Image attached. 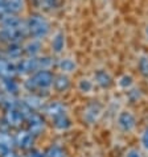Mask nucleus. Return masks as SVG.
<instances>
[{"mask_svg":"<svg viewBox=\"0 0 148 157\" xmlns=\"http://www.w3.org/2000/svg\"><path fill=\"white\" fill-rule=\"evenodd\" d=\"M41 128H42V121H41V119L38 116L33 115L32 119H30V131H32V132H38Z\"/></svg>","mask_w":148,"mask_h":157,"instance_id":"19","label":"nucleus"},{"mask_svg":"<svg viewBox=\"0 0 148 157\" xmlns=\"http://www.w3.org/2000/svg\"><path fill=\"white\" fill-rule=\"evenodd\" d=\"M94 81L90 79V78H81L77 83V87L78 90L81 91L82 94H89L91 91L94 90Z\"/></svg>","mask_w":148,"mask_h":157,"instance_id":"13","label":"nucleus"},{"mask_svg":"<svg viewBox=\"0 0 148 157\" xmlns=\"http://www.w3.org/2000/svg\"><path fill=\"white\" fill-rule=\"evenodd\" d=\"M4 6H6V10L8 13L16 15L23 10V0H6Z\"/></svg>","mask_w":148,"mask_h":157,"instance_id":"12","label":"nucleus"},{"mask_svg":"<svg viewBox=\"0 0 148 157\" xmlns=\"http://www.w3.org/2000/svg\"><path fill=\"white\" fill-rule=\"evenodd\" d=\"M53 74L48 70H40L34 74L33 78H30L28 85H32V87H49L53 83Z\"/></svg>","mask_w":148,"mask_h":157,"instance_id":"5","label":"nucleus"},{"mask_svg":"<svg viewBox=\"0 0 148 157\" xmlns=\"http://www.w3.org/2000/svg\"><path fill=\"white\" fill-rule=\"evenodd\" d=\"M4 2H6V0H0V4H4Z\"/></svg>","mask_w":148,"mask_h":157,"instance_id":"29","label":"nucleus"},{"mask_svg":"<svg viewBox=\"0 0 148 157\" xmlns=\"http://www.w3.org/2000/svg\"><path fill=\"white\" fill-rule=\"evenodd\" d=\"M12 69H14V66H12L8 61L0 59V74H3V75H6V77H10L12 73Z\"/></svg>","mask_w":148,"mask_h":157,"instance_id":"18","label":"nucleus"},{"mask_svg":"<svg viewBox=\"0 0 148 157\" xmlns=\"http://www.w3.org/2000/svg\"><path fill=\"white\" fill-rule=\"evenodd\" d=\"M115 83L118 85V87L120 90L127 91L128 89H131V87L135 85V78H134V75H131V74L124 73L115 81Z\"/></svg>","mask_w":148,"mask_h":157,"instance_id":"7","label":"nucleus"},{"mask_svg":"<svg viewBox=\"0 0 148 157\" xmlns=\"http://www.w3.org/2000/svg\"><path fill=\"white\" fill-rule=\"evenodd\" d=\"M38 50H40V44H38L37 41H32L29 42L27 48H25V52L29 54V56H34L38 53Z\"/></svg>","mask_w":148,"mask_h":157,"instance_id":"20","label":"nucleus"},{"mask_svg":"<svg viewBox=\"0 0 148 157\" xmlns=\"http://www.w3.org/2000/svg\"><path fill=\"white\" fill-rule=\"evenodd\" d=\"M7 15H8V12L6 10V6H4V4H0V20H2L4 16H7Z\"/></svg>","mask_w":148,"mask_h":157,"instance_id":"26","label":"nucleus"},{"mask_svg":"<svg viewBox=\"0 0 148 157\" xmlns=\"http://www.w3.org/2000/svg\"><path fill=\"white\" fill-rule=\"evenodd\" d=\"M58 67H60V70L64 73H73L77 69V63H76V61L72 58H62V59H60V62H58Z\"/></svg>","mask_w":148,"mask_h":157,"instance_id":"14","label":"nucleus"},{"mask_svg":"<svg viewBox=\"0 0 148 157\" xmlns=\"http://www.w3.org/2000/svg\"><path fill=\"white\" fill-rule=\"evenodd\" d=\"M53 119H54V125L58 129H68L72 125V121L68 117L66 114H62V115H60V116H56V117H53Z\"/></svg>","mask_w":148,"mask_h":157,"instance_id":"16","label":"nucleus"},{"mask_svg":"<svg viewBox=\"0 0 148 157\" xmlns=\"http://www.w3.org/2000/svg\"><path fill=\"white\" fill-rule=\"evenodd\" d=\"M136 70L139 75L148 81V54H142L136 61Z\"/></svg>","mask_w":148,"mask_h":157,"instance_id":"8","label":"nucleus"},{"mask_svg":"<svg viewBox=\"0 0 148 157\" xmlns=\"http://www.w3.org/2000/svg\"><path fill=\"white\" fill-rule=\"evenodd\" d=\"M93 81L94 85L102 90H110L115 83V79L106 69H97L93 74Z\"/></svg>","mask_w":148,"mask_h":157,"instance_id":"4","label":"nucleus"},{"mask_svg":"<svg viewBox=\"0 0 148 157\" xmlns=\"http://www.w3.org/2000/svg\"><path fill=\"white\" fill-rule=\"evenodd\" d=\"M143 32H144V38H146L147 42H148V24H146L144 30H143Z\"/></svg>","mask_w":148,"mask_h":157,"instance_id":"27","label":"nucleus"},{"mask_svg":"<svg viewBox=\"0 0 148 157\" xmlns=\"http://www.w3.org/2000/svg\"><path fill=\"white\" fill-rule=\"evenodd\" d=\"M30 157H45L44 155H41V153H38V152H34V153L30 156Z\"/></svg>","mask_w":148,"mask_h":157,"instance_id":"28","label":"nucleus"},{"mask_svg":"<svg viewBox=\"0 0 148 157\" xmlns=\"http://www.w3.org/2000/svg\"><path fill=\"white\" fill-rule=\"evenodd\" d=\"M19 71H23V73H29L32 70H36L38 69V63H37V59L36 58H29V59H24L19 63Z\"/></svg>","mask_w":148,"mask_h":157,"instance_id":"11","label":"nucleus"},{"mask_svg":"<svg viewBox=\"0 0 148 157\" xmlns=\"http://www.w3.org/2000/svg\"><path fill=\"white\" fill-rule=\"evenodd\" d=\"M2 24L4 28H21L23 23L20 21V19L12 13H8L7 16H4L2 19Z\"/></svg>","mask_w":148,"mask_h":157,"instance_id":"10","label":"nucleus"},{"mask_svg":"<svg viewBox=\"0 0 148 157\" xmlns=\"http://www.w3.org/2000/svg\"><path fill=\"white\" fill-rule=\"evenodd\" d=\"M124 157H144V155L140 148H130L126 151Z\"/></svg>","mask_w":148,"mask_h":157,"instance_id":"23","label":"nucleus"},{"mask_svg":"<svg viewBox=\"0 0 148 157\" xmlns=\"http://www.w3.org/2000/svg\"><path fill=\"white\" fill-rule=\"evenodd\" d=\"M103 112V107L102 104L97 102V100H91L84 108V112H82V117H84V121L89 125L95 124L99 120V117L102 116Z\"/></svg>","mask_w":148,"mask_h":157,"instance_id":"3","label":"nucleus"},{"mask_svg":"<svg viewBox=\"0 0 148 157\" xmlns=\"http://www.w3.org/2000/svg\"><path fill=\"white\" fill-rule=\"evenodd\" d=\"M53 85H54V89L60 91V93H62V91H68L70 89V79H69L68 75H64V74H61V75L56 77L53 79Z\"/></svg>","mask_w":148,"mask_h":157,"instance_id":"9","label":"nucleus"},{"mask_svg":"<svg viewBox=\"0 0 148 157\" xmlns=\"http://www.w3.org/2000/svg\"><path fill=\"white\" fill-rule=\"evenodd\" d=\"M21 53V49H20V46L17 45L16 42H12L10 48H8V56H11V57H17Z\"/></svg>","mask_w":148,"mask_h":157,"instance_id":"25","label":"nucleus"},{"mask_svg":"<svg viewBox=\"0 0 148 157\" xmlns=\"http://www.w3.org/2000/svg\"><path fill=\"white\" fill-rule=\"evenodd\" d=\"M27 30L28 33L34 38H42L49 32V23L42 15L33 13L29 16L27 21Z\"/></svg>","mask_w":148,"mask_h":157,"instance_id":"1","label":"nucleus"},{"mask_svg":"<svg viewBox=\"0 0 148 157\" xmlns=\"http://www.w3.org/2000/svg\"><path fill=\"white\" fill-rule=\"evenodd\" d=\"M30 143V135L29 133H20L17 137V144L20 147H28Z\"/></svg>","mask_w":148,"mask_h":157,"instance_id":"24","label":"nucleus"},{"mask_svg":"<svg viewBox=\"0 0 148 157\" xmlns=\"http://www.w3.org/2000/svg\"><path fill=\"white\" fill-rule=\"evenodd\" d=\"M139 147L143 152L148 153V124L144 125L139 133Z\"/></svg>","mask_w":148,"mask_h":157,"instance_id":"15","label":"nucleus"},{"mask_svg":"<svg viewBox=\"0 0 148 157\" xmlns=\"http://www.w3.org/2000/svg\"><path fill=\"white\" fill-rule=\"evenodd\" d=\"M138 127V117L130 110H122L116 115V128L123 133H131Z\"/></svg>","mask_w":148,"mask_h":157,"instance_id":"2","label":"nucleus"},{"mask_svg":"<svg viewBox=\"0 0 148 157\" xmlns=\"http://www.w3.org/2000/svg\"><path fill=\"white\" fill-rule=\"evenodd\" d=\"M46 157H66V156H65V152H64L62 148L53 147V148H50V149L48 151Z\"/></svg>","mask_w":148,"mask_h":157,"instance_id":"21","label":"nucleus"},{"mask_svg":"<svg viewBox=\"0 0 148 157\" xmlns=\"http://www.w3.org/2000/svg\"><path fill=\"white\" fill-rule=\"evenodd\" d=\"M65 46V36L64 33H57L53 38V41H52V48H53V50L56 53H60V52H62Z\"/></svg>","mask_w":148,"mask_h":157,"instance_id":"17","label":"nucleus"},{"mask_svg":"<svg viewBox=\"0 0 148 157\" xmlns=\"http://www.w3.org/2000/svg\"><path fill=\"white\" fill-rule=\"evenodd\" d=\"M40 6L44 10H54L58 6V0H40Z\"/></svg>","mask_w":148,"mask_h":157,"instance_id":"22","label":"nucleus"},{"mask_svg":"<svg viewBox=\"0 0 148 157\" xmlns=\"http://www.w3.org/2000/svg\"><path fill=\"white\" fill-rule=\"evenodd\" d=\"M144 99V91L142 87H139L136 85H134L131 89H128L126 91V100L128 104H138Z\"/></svg>","mask_w":148,"mask_h":157,"instance_id":"6","label":"nucleus"}]
</instances>
